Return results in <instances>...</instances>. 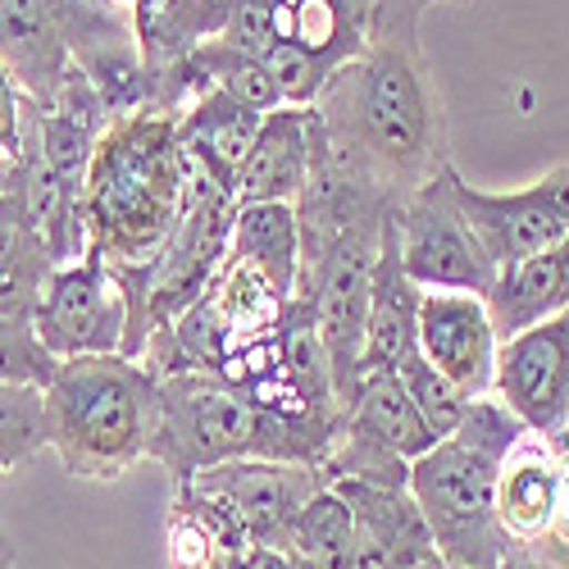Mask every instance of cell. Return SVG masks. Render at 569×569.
<instances>
[{
  "label": "cell",
  "mask_w": 569,
  "mask_h": 569,
  "mask_svg": "<svg viewBox=\"0 0 569 569\" xmlns=\"http://www.w3.org/2000/svg\"><path fill=\"white\" fill-rule=\"evenodd\" d=\"M429 6L373 0L365 46L328 73L310 106L333 164L392 206L451 164L447 101L423 51Z\"/></svg>",
  "instance_id": "1"
},
{
  "label": "cell",
  "mask_w": 569,
  "mask_h": 569,
  "mask_svg": "<svg viewBox=\"0 0 569 569\" xmlns=\"http://www.w3.org/2000/svg\"><path fill=\"white\" fill-rule=\"evenodd\" d=\"M182 210V141L178 114L137 110L110 119L82 182L87 247L97 251L114 282L141 278Z\"/></svg>",
  "instance_id": "2"
},
{
  "label": "cell",
  "mask_w": 569,
  "mask_h": 569,
  "mask_svg": "<svg viewBox=\"0 0 569 569\" xmlns=\"http://www.w3.org/2000/svg\"><path fill=\"white\" fill-rule=\"evenodd\" d=\"M160 378L119 351L60 360L41 388L46 451H56L73 479L119 483L151 456Z\"/></svg>",
  "instance_id": "3"
},
{
  "label": "cell",
  "mask_w": 569,
  "mask_h": 569,
  "mask_svg": "<svg viewBox=\"0 0 569 569\" xmlns=\"http://www.w3.org/2000/svg\"><path fill=\"white\" fill-rule=\"evenodd\" d=\"M333 442H338V429L273 415L256 406L247 392L223 383L219 373L182 369L160 378L156 433H151L147 460H156L173 483H182L210 465L251 460V456L319 465Z\"/></svg>",
  "instance_id": "4"
},
{
  "label": "cell",
  "mask_w": 569,
  "mask_h": 569,
  "mask_svg": "<svg viewBox=\"0 0 569 569\" xmlns=\"http://www.w3.org/2000/svg\"><path fill=\"white\" fill-rule=\"evenodd\" d=\"M529 433L492 392L465 401L456 433L410 460V497L429 519L438 556L451 569H497L510 551L497 525V465Z\"/></svg>",
  "instance_id": "5"
},
{
  "label": "cell",
  "mask_w": 569,
  "mask_h": 569,
  "mask_svg": "<svg viewBox=\"0 0 569 569\" xmlns=\"http://www.w3.org/2000/svg\"><path fill=\"white\" fill-rule=\"evenodd\" d=\"M433 442H442L429 419L410 401L397 369H369L351 406L342 410L338 442L319 460L323 483H378V488H406L410 460H419Z\"/></svg>",
  "instance_id": "6"
},
{
  "label": "cell",
  "mask_w": 569,
  "mask_h": 569,
  "mask_svg": "<svg viewBox=\"0 0 569 569\" xmlns=\"http://www.w3.org/2000/svg\"><path fill=\"white\" fill-rule=\"evenodd\" d=\"M451 173H456V164H442L438 178H429L419 192H410L392 210L401 264L423 292L442 288V292L488 297L497 282V264L483 251L479 232L469 228V219L451 192Z\"/></svg>",
  "instance_id": "7"
},
{
  "label": "cell",
  "mask_w": 569,
  "mask_h": 569,
  "mask_svg": "<svg viewBox=\"0 0 569 569\" xmlns=\"http://www.w3.org/2000/svg\"><path fill=\"white\" fill-rule=\"evenodd\" d=\"M373 0H228L219 41L264 60L269 46H297L323 69L347 64L369 32Z\"/></svg>",
  "instance_id": "8"
},
{
  "label": "cell",
  "mask_w": 569,
  "mask_h": 569,
  "mask_svg": "<svg viewBox=\"0 0 569 569\" xmlns=\"http://www.w3.org/2000/svg\"><path fill=\"white\" fill-rule=\"evenodd\" d=\"M32 328L56 360L123 351L128 306H123V292L110 264L91 247L78 260L56 264L37 297Z\"/></svg>",
  "instance_id": "9"
},
{
  "label": "cell",
  "mask_w": 569,
  "mask_h": 569,
  "mask_svg": "<svg viewBox=\"0 0 569 569\" xmlns=\"http://www.w3.org/2000/svg\"><path fill=\"white\" fill-rule=\"evenodd\" d=\"M451 192L497 269L569 242V164L533 178L529 187H515V192H483L456 169Z\"/></svg>",
  "instance_id": "10"
},
{
  "label": "cell",
  "mask_w": 569,
  "mask_h": 569,
  "mask_svg": "<svg viewBox=\"0 0 569 569\" xmlns=\"http://www.w3.org/2000/svg\"><path fill=\"white\" fill-rule=\"evenodd\" d=\"M101 0H0V69L32 106H51L73 73V41Z\"/></svg>",
  "instance_id": "11"
},
{
  "label": "cell",
  "mask_w": 569,
  "mask_h": 569,
  "mask_svg": "<svg viewBox=\"0 0 569 569\" xmlns=\"http://www.w3.org/2000/svg\"><path fill=\"white\" fill-rule=\"evenodd\" d=\"M492 397L529 433H560L569 419V310L525 328L497 347Z\"/></svg>",
  "instance_id": "12"
},
{
  "label": "cell",
  "mask_w": 569,
  "mask_h": 569,
  "mask_svg": "<svg viewBox=\"0 0 569 569\" xmlns=\"http://www.w3.org/2000/svg\"><path fill=\"white\" fill-rule=\"evenodd\" d=\"M192 483L201 492H210L214 501H223L242 529L251 533V542H264V547H278L288 525L297 519V510L323 488V473L319 465H301V460H264V456H251V460H223V465H210L201 473H192Z\"/></svg>",
  "instance_id": "13"
},
{
  "label": "cell",
  "mask_w": 569,
  "mask_h": 569,
  "mask_svg": "<svg viewBox=\"0 0 569 569\" xmlns=\"http://www.w3.org/2000/svg\"><path fill=\"white\" fill-rule=\"evenodd\" d=\"M128 23L151 78V110L182 114L192 106V82H187L182 64L197 46L223 32L228 0H137L128 10Z\"/></svg>",
  "instance_id": "14"
},
{
  "label": "cell",
  "mask_w": 569,
  "mask_h": 569,
  "mask_svg": "<svg viewBox=\"0 0 569 569\" xmlns=\"http://www.w3.org/2000/svg\"><path fill=\"white\" fill-rule=\"evenodd\" d=\"M415 347L447 383L473 401L492 392V369H497V328L488 315V301L473 292H423L419 297V323H415Z\"/></svg>",
  "instance_id": "15"
},
{
  "label": "cell",
  "mask_w": 569,
  "mask_h": 569,
  "mask_svg": "<svg viewBox=\"0 0 569 569\" xmlns=\"http://www.w3.org/2000/svg\"><path fill=\"white\" fill-rule=\"evenodd\" d=\"M351 506V569H410L438 556L429 519L410 488H378L342 479L333 483Z\"/></svg>",
  "instance_id": "16"
},
{
  "label": "cell",
  "mask_w": 569,
  "mask_h": 569,
  "mask_svg": "<svg viewBox=\"0 0 569 569\" xmlns=\"http://www.w3.org/2000/svg\"><path fill=\"white\" fill-rule=\"evenodd\" d=\"M569 465L542 433H519L497 465V525L510 547L538 542L565 506Z\"/></svg>",
  "instance_id": "17"
},
{
  "label": "cell",
  "mask_w": 569,
  "mask_h": 569,
  "mask_svg": "<svg viewBox=\"0 0 569 569\" xmlns=\"http://www.w3.org/2000/svg\"><path fill=\"white\" fill-rule=\"evenodd\" d=\"M310 169V106H278L260 119L251 151L232 173V201H297Z\"/></svg>",
  "instance_id": "18"
},
{
  "label": "cell",
  "mask_w": 569,
  "mask_h": 569,
  "mask_svg": "<svg viewBox=\"0 0 569 569\" xmlns=\"http://www.w3.org/2000/svg\"><path fill=\"white\" fill-rule=\"evenodd\" d=\"M251 533L223 501L192 483H173L164 515V569H242Z\"/></svg>",
  "instance_id": "19"
},
{
  "label": "cell",
  "mask_w": 569,
  "mask_h": 569,
  "mask_svg": "<svg viewBox=\"0 0 569 569\" xmlns=\"http://www.w3.org/2000/svg\"><path fill=\"white\" fill-rule=\"evenodd\" d=\"M419 297L423 288L406 273L401 247H397V223L388 214L383 242L373 260L369 282V319H365V373L369 369H397L415 351V323H419Z\"/></svg>",
  "instance_id": "20"
},
{
  "label": "cell",
  "mask_w": 569,
  "mask_h": 569,
  "mask_svg": "<svg viewBox=\"0 0 569 569\" xmlns=\"http://www.w3.org/2000/svg\"><path fill=\"white\" fill-rule=\"evenodd\" d=\"M483 301H488V315L501 342L569 310V242H556L515 264H501L492 292Z\"/></svg>",
  "instance_id": "21"
},
{
  "label": "cell",
  "mask_w": 569,
  "mask_h": 569,
  "mask_svg": "<svg viewBox=\"0 0 569 569\" xmlns=\"http://www.w3.org/2000/svg\"><path fill=\"white\" fill-rule=\"evenodd\" d=\"M260 110L232 101L223 87H206L201 97L178 114V141L210 178H219L232 192V173L251 151V141L260 132Z\"/></svg>",
  "instance_id": "22"
},
{
  "label": "cell",
  "mask_w": 569,
  "mask_h": 569,
  "mask_svg": "<svg viewBox=\"0 0 569 569\" xmlns=\"http://www.w3.org/2000/svg\"><path fill=\"white\" fill-rule=\"evenodd\" d=\"M232 256H242L251 269H260L282 297L297 292L301 269V223L292 201H251L232 214Z\"/></svg>",
  "instance_id": "23"
},
{
  "label": "cell",
  "mask_w": 569,
  "mask_h": 569,
  "mask_svg": "<svg viewBox=\"0 0 569 569\" xmlns=\"http://www.w3.org/2000/svg\"><path fill=\"white\" fill-rule=\"evenodd\" d=\"M51 269H56V260L37 237V228L23 210V197H19V182H14L10 192L0 197V315L32 319Z\"/></svg>",
  "instance_id": "24"
},
{
  "label": "cell",
  "mask_w": 569,
  "mask_h": 569,
  "mask_svg": "<svg viewBox=\"0 0 569 569\" xmlns=\"http://www.w3.org/2000/svg\"><path fill=\"white\" fill-rule=\"evenodd\" d=\"M278 551H288L315 569H351V506L347 497L323 483L282 533Z\"/></svg>",
  "instance_id": "25"
},
{
  "label": "cell",
  "mask_w": 569,
  "mask_h": 569,
  "mask_svg": "<svg viewBox=\"0 0 569 569\" xmlns=\"http://www.w3.org/2000/svg\"><path fill=\"white\" fill-rule=\"evenodd\" d=\"M46 451V423H41V388L28 383H0V479L19 473Z\"/></svg>",
  "instance_id": "26"
},
{
  "label": "cell",
  "mask_w": 569,
  "mask_h": 569,
  "mask_svg": "<svg viewBox=\"0 0 569 569\" xmlns=\"http://www.w3.org/2000/svg\"><path fill=\"white\" fill-rule=\"evenodd\" d=\"M397 378L406 383V392H410V401L419 406V415L429 419V429L438 433V438H447V433H456V423H460V415H465V397L447 383V378L419 356V347L397 365Z\"/></svg>",
  "instance_id": "27"
},
{
  "label": "cell",
  "mask_w": 569,
  "mask_h": 569,
  "mask_svg": "<svg viewBox=\"0 0 569 569\" xmlns=\"http://www.w3.org/2000/svg\"><path fill=\"white\" fill-rule=\"evenodd\" d=\"M56 365H60V360L46 351V342L37 338L32 319L0 315V383L46 388V378L56 373Z\"/></svg>",
  "instance_id": "28"
},
{
  "label": "cell",
  "mask_w": 569,
  "mask_h": 569,
  "mask_svg": "<svg viewBox=\"0 0 569 569\" xmlns=\"http://www.w3.org/2000/svg\"><path fill=\"white\" fill-rule=\"evenodd\" d=\"M497 569H569V492H565V506L556 515V525L538 542L510 547Z\"/></svg>",
  "instance_id": "29"
},
{
  "label": "cell",
  "mask_w": 569,
  "mask_h": 569,
  "mask_svg": "<svg viewBox=\"0 0 569 569\" xmlns=\"http://www.w3.org/2000/svg\"><path fill=\"white\" fill-rule=\"evenodd\" d=\"M28 97L19 82L0 69V156H10L14 164L23 160V132H28Z\"/></svg>",
  "instance_id": "30"
},
{
  "label": "cell",
  "mask_w": 569,
  "mask_h": 569,
  "mask_svg": "<svg viewBox=\"0 0 569 569\" xmlns=\"http://www.w3.org/2000/svg\"><path fill=\"white\" fill-rule=\"evenodd\" d=\"M14 565H19V547H14L10 529H6V519H0V569H14Z\"/></svg>",
  "instance_id": "31"
},
{
  "label": "cell",
  "mask_w": 569,
  "mask_h": 569,
  "mask_svg": "<svg viewBox=\"0 0 569 569\" xmlns=\"http://www.w3.org/2000/svg\"><path fill=\"white\" fill-rule=\"evenodd\" d=\"M14 182H19V164H14L10 156H0V197H6Z\"/></svg>",
  "instance_id": "32"
},
{
  "label": "cell",
  "mask_w": 569,
  "mask_h": 569,
  "mask_svg": "<svg viewBox=\"0 0 569 569\" xmlns=\"http://www.w3.org/2000/svg\"><path fill=\"white\" fill-rule=\"evenodd\" d=\"M410 569H451L442 556H429V560H419V565H410Z\"/></svg>",
  "instance_id": "33"
},
{
  "label": "cell",
  "mask_w": 569,
  "mask_h": 569,
  "mask_svg": "<svg viewBox=\"0 0 569 569\" xmlns=\"http://www.w3.org/2000/svg\"><path fill=\"white\" fill-rule=\"evenodd\" d=\"M106 6H114V10H119V14H128V10H132V6H137V0H106Z\"/></svg>",
  "instance_id": "34"
},
{
  "label": "cell",
  "mask_w": 569,
  "mask_h": 569,
  "mask_svg": "<svg viewBox=\"0 0 569 569\" xmlns=\"http://www.w3.org/2000/svg\"><path fill=\"white\" fill-rule=\"evenodd\" d=\"M447 6H469V0H447Z\"/></svg>",
  "instance_id": "35"
}]
</instances>
